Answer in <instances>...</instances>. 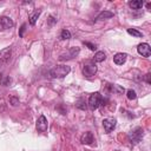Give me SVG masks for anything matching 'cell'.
<instances>
[{
	"instance_id": "obj_17",
	"label": "cell",
	"mask_w": 151,
	"mask_h": 151,
	"mask_svg": "<svg viewBox=\"0 0 151 151\" xmlns=\"http://www.w3.org/2000/svg\"><path fill=\"white\" fill-rule=\"evenodd\" d=\"M127 33L131 34V35H133V37H136V38H143V33L139 32L136 28H127Z\"/></svg>"
},
{
	"instance_id": "obj_9",
	"label": "cell",
	"mask_w": 151,
	"mask_h": 151,
	"mask_svg": "<svg viewBox=\"0 0 151 151\" xmlns=\"http://www.w3.org/2000/svg\"><path fill=\"white\" fill-rule=\"evenodd\" d=\"M37 130L40 132H45L47 130V119L45 116H40L37 120Z\"/></svg>"
},
{
	"instance_id": "obj_5",
	"label": "cell",
	"mask_w": 151,
	"mask_h": 151,
	"mask_svg": "<svg viewBox=\"0 0 151 151\" xmlns=\"http://www.w3.org/2000/svg\"><path fill=\"white\" fill-rule=\"evenodd\" d=\"M96 73H97V66H96V64H93V63H87V64H85V65L83 66V74H84L85 77L90 78V77L94 76Z\"/></svg>"
},
{
	"instance_id": "obj_2",
	"label": "cell",
	"mask_w": 151,
	"mask_h": 151,
	"mask_svg": "<svg viewBox=\"0 0 151 151\" xmlns=\"http://www.w3.org/2000/svg\"><path fill=\"white\" fill-rule=\"evenodd\" d=\"M101 100H103V97L99 92H94L88 98V106L91 110H97L100 105H101Z\"/></svg>"
},
{
	"instance_id": "obj_3",
	"label": "cell",
	"mask_w": 151,
	"mask_h": 151,
	"mask_svg": "<svg viewBox=\"0 0 151 151\" xmlns=\"http://www.w3.org/2000/svg\"><path fill=\"white\" fill-rule=\"evenodd\" d=\"M143 134H144V132H143V129H142V127H136V129H133V130L129 133L130 142H131L132 144L139 143L140 139L143 138Z\"/></svg>"
},
{
	"instance_id": "obj_11",
	"label": "cell",
	"mask_w": 151,
	"mask_h": 151,
	"mask_svg": "<svg viewBox=\"0 0 151 151\" xmlns=\"http://www.w3.org/2000/svg\"><path fill=\"white\" fill-rule=\"evenodd\" d=\"M80 142H81L83 144H86V145H90V144H92V143L94 142V137H93L92 132H85V133L81 136V138H80Z\"/></svg>"
},
{
	"instance_id": "obj_7",
	"label": "cell",
	"mask_w": 151,
	"mask_h": 151,
	"mask_svg": "<svg viewBox=\"0 0 151 151\" xmlns=\"http://www.w3.org/2000/svg\"><path fill=\"white\" fill-rule=\"evenodd\" d=\"M116 123H117V120H116L114 118H105V119L103 120V126H104L105 131L109 133V132H111L112 130H114Z\"/></svg>"
},
{
	"instance_id": "obj_23",
	"label": "cell",
	"mask_w": 151,
	"mask_h": 151,
	"mask_svg": "<svg viewBox=\"0 0 151 151\" xmlns=\"http://www.w3.org/2000/svg\"><path fill=\"white\" fill-rule=\"evenodd\" d=\"M25 27H26V25L24 24V25L21 26V28H20V32H19V35H20V37H22V35H24V31H25Z\"/></svg>"
},
{
	"instance_id": "obj_10",
	"label": "cell",
	"mask_w": 151,
	"mask_h": 151,
	"mask_svg": "<svg viewBox=\"0 0 151 151\" xmlns=\"http://www.w3.org/2000/svg\"><path fill=\"white\" fill-rule=\"evenodd\" d=\"M0 26H1L2 28L7 29V28H12V27L14 26V22H13V20H12L11 18H8V17H0Z\"/></svg>"
},
{
	"instance_id": "obj_21",
	"label": "cell",
	"mask_w": 151,
	"mask_h": 151,
	"mask_svg": "<svg viewBox=\"0 0 151 151\" xmlns=\"http://www.w3.org/2000/svg\"><path fill=\"white\" fill-rule=\"evenodd\" d=\"M11 81H12V79H11L9 77H5V78L2 79V85H5V86H8V85L11 84Z\"/></svg>"
},
{
	"instance_id": "obj_24",
	"label": "cell",
	"mask_w": 151,
	"mask_h": 151,
	"mask_svg": "<svg viewBox=\"0 0 151 151\" xmlns=\"http://www.w3.org/2000/svg\"><path fill=\"white\" fill-rule=\"evenodd\" d=\"M146 83L150 84V74H146Z\"/></svg>"
},
{
	"instance_id": "obj_13",
	"label": "cell",
	"mask_w": 151,
	"mask_h": 151,
	"mask_svg": "<svg viewBox=\"0 0 151 151\" xmlns=\"http://www.w3.org/2000/svg\"><path fill=\"white\" fill-rule=\"evenodd\" d=\"M112 17H113V13H112V12H110V11H103V12H100V13L97 15V18H96L94 21H100V20L110 19V18H112Z\"/></svg>"
},
{
	"instance_id": "obj_18",
	"label": "cell",
	"mask_w": 151,
	"mask_h": 151,
	"mask_svg": "<svg viewBox=\"0 0 151 151\" xmlns=\"http://www.w3.org/2000/svg\"><path fill=\"white\" fill-rule=\"evenodd\" d=\"M70 38H71L70 31H68V29H63L61 33H60V39H61V40H67V39H70Z\"/></svg>"
},
{
	"instance_id": "obj_4",
	"label": "cell",
	"mask_w": 151,
	"mask_h": 151,
	"mask_svg": "<svg viewBox=\"0 0 151 151\" xmlns=\"http://www.w3.org/2000/svg\"><path fill=\"white\" fill-rule=\"evenodd\" d=\"M80 52V48L79 47H71L70 50H67L65 53L60 54L59 59L60 60H70V59H73L74 57H77Z\"/></svg>"
},
{
	"instance_id": "obj_19",
	"label": "cell",
	"mask_w": 151,
	"mask_h": 151,
	"mask_svg": "<svg viewBox=\"0 0 151 151\" xmlns=\"http://www.w3.org/2000/svg\"><path fill=\"white\" fill-rule=\"evenodd\" d=\"M126 96H127V98H129L130 100H134V99L137 98V94H136V92H134L133 90H127Z\"/></svg>"
},
{
	"instance_id": "obj_16",
	"label": "cell",
	"mask_w": 151,
	"mask_h": 151,
	"mask_svg": "<svg viewBox=\"0 0 151 151\" xmlns=\"http://www.w3.org/2000/svg\"><path fill=\"white\" fill-rule=\"evenodd\" d=\"M40 13H41V11H40V9H37V11H34V12L29 15V24H31V25H34V24L37 22V20H38V18H39V15H40Z\"/></svg>"
},
{
	"instance_id": "obj_22",
	"label": "cell",
	"mask_w": 151,
	"mask_h": 151,
	"mask_svg": "<svg viewBox=\"0 0 151 151\" xmlns=\"http://www.w3.org/2000/svg\"><path fill=\"white\" fill-rule=\"evenodd\" d=\"M84 44H85L86 46H88V48H90V50H92V51H94V50L97 48V47H96V45H93V44H91V42H84Z\"/></svg>"
},
{
	"instance_id": "obj_15",
	"label": "cell",
	"mask_w": 151,
	"mask_h": 151,
	"mask_svg": "<svg viewBox=\"0 0 151 151\" xmlns=\"http://www.w3.org/2000/svg\"><path fill=\"white\" fill-rule=\"evenodd\" d=\"M129 6L131 8H133V9H139V8H142L144 6V2L142 0H133V1L129 2Z\"/></svg>"
},
{
	"instance_id": "obj_20",
	"label": "cell",
	"mask_w": 151,
	"mask_h": 151,
	"mask_svg": "<svg viewBox=\"0 0 151 151\" xmlns=\"http://www.w3.org/2000/svg\"><path fill=\"white\" fill-rule=\"evenodd\" d=\"M9 101H11V104H12L13 106L19 105V99H18V98H15V97H11V98H9Z\"/></svg>"
},
{
	"instance_id": "obj_6",
	"label": "cell",
	"mask_w": 151,
	"mask_h": 151,
	"mask_svg": "<svg viewBox=\"0 0 151 151\" xmlns=\"http://www.w3.org/2000/svg\"><path fill=\"white\" fill-rule=\"evenodd\" d=\"M11 54H12V48L11 47H6V48L0 51V66L8 63V60L11 59Z\"/></svg>"
},
{
	"instance_id": "obj_12",
	"label": "cell",
	"mask_w": 151,
	"mask_h": 151,
	"mask_svg": "<svg viewBox=\"0 0 151 151\" xmlns=\"http://www.w3.org/2000/svg\"><path fill=\"white\" fill-rule=\"evenodd\" d=\"M126 58H127V54L126 53H116L113 55V61L117 65H123L126 61Z\"/></svg>"
},
{
	"instance_id": "obj_1",
	"label": "cell",
	"mask_w": 151,
	"mask_h": 151,
	"mask_svg": "<svg viewBox=\"0 0 151 151\" xmlns=\"http://www.w3.org/2000/svg\"><path fill=\"white\" fill-rule=\"evenodd\" d=\"M70 71H71L70 66H67V65H59V66H55L54 68H52L50 71V76L52 78H64V77H66L70 73Z\"/></svg>"
},
{
	"instance_id": "obj_14",
	"label": "cell",
	"mask_w": 151,
	"mask_h": 151,
	"mask_svg": "<svg viewBox=\"0 0 151 151\" xmlns=\"http://www.w3.org/2000/svg\"><path fill=\"white\" fill-rule=\"evenodd\" d=\"M105 59H106V54H105L103 51H98V52L94 53L93 60H94L96 63H101V61H104Z\"/></svg>"
},
{
	"instance_id": "obj_8",
	"label": "cell",
	"mask_w": 151,
	"mask_h": 151,
	"mask_svg": "<svg viewBox=\"0 0 151 151\" xmlns=\"http://www.w3.org/2000/svg\"><path fill=\"white\" fill-rule=\"evenodd\" d=\"M137 51H138V53H139L140 55L146 57V58L150 57V54H151L150 46H149V44H146V42H142V44H139L138 47H137Z\"/></svg>"
}]
</instances>
